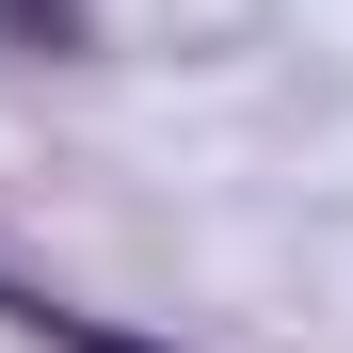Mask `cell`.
<instances>
[{"label":"cell","mask_w":353,"mask_h":353,"mask_svg":"<svg viewBox=\"0 0 353 353\" xmlns=\"http://www.w3.org/2000/svg\"><path fill=\"white\" fill-rule=\"evenodd\" d=\"M0 321H17V337H48V353H176V337L97 321V305H48V289H17V273H0Z\"/></svg>","instance_id":"1"},{"label":"cell","mask_w":353,"mask_h":353,"mask_svg":"<svg viewBox=\"0 0 353 353\" xmlns=\"http://www.w3.org/2000/svg\"><path fill=\"white\" fill-rule=\"evenodd\" d=\"M97 17H81V0H0V48H48V65H65V48H81Z\"/></svg>","instance_id":"2"}]
</instances>
